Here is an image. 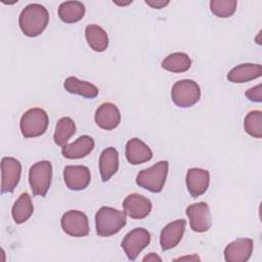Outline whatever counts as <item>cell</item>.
Wrapping results in <instances>:
<instances>
[{"label":"cell","mask_w":262,"mask_h":262,"mask_svg":"<svg viewBox=\"0 0 262 262\" xmlns=\"http://www.w3.org/2000/svg\"><path fill=\"white\" fill-rule=\"evenodd\" d=\"M49 13L47 9L38 3L26 6L18 17V25L21 32L28 37L39 36L47 27Z\"/></svg>","instance_id":"1"},{"label":"cell","mask_w":262,"mask_h":262,"mask_svg":"<svg viewBox=\"0 0 262 262\" xmlns=\"http://www.w3.org/2000/svg\"><path fill=\"white\" fill-rule=\"evenodd\" d=\"M126 224L125 212L111 207H101L95 215L96 233L100 236H111L118 233Z\"/></svg>","instance_id":"2"},{"label":"cell","mask_w":262,"mask_h":262,"mask_svg":"<svg viewBox=\"0 0 262 262\" xmlns=\"http://www.w3.org/2000/svg\"><path fill=\"white\" fill-rule=\"evenodd\" d=\"M169 163L160 161L154 166L141 170L136 176V184L151 192L162 191L168 174Z\"/></svg>","instance_id":"3"},{"label":"cell","mask_w":262,"mask_h":262,"mask_svg":"<svg viewBox=\"0 0 262 262\" xmlns=\"http://www.w3.org/2000/svg\"><path fill=\"white\" fill-rule=\"evenodd\" d=\"M49 119L47 113L39 107L30 108L20 119L19 128L24 137L32 138L45 133L48 127Z\"/></svg>","instance_id":"4"},{"label":"cell","mask_w":262,"mask_h":262,"mask_svg":"<svg viewBox=\"0 0 262 262\" xmlns=\"http://www.w3.org/2000/svg\"><path fill=\"white\" fill-rule=\"evenodd\" d=\"M52 177V166L49 161L35 163L29 171V182L34 195L45 196Z\"/></svg>","instance_id":"5"},{"label":"cell","mask_w":262,"mask_h":262,"mask_svg":"<svg viewBox=\"0 0 262 262\" xmlns=\"http://www.w3.org/2000/svg\"><path fill=\"white\" fill-rule=\"evenodd\" d=\"M173 102L179 107H190L201 98V89L193 80L177 81L171 90Z\"/></svg>","instance_id":"6"},{"label":"cell","mask_w":262,"mask_h":262,"mask_svg":"<svg viewBox=\"0 0 262 262\" xmlns=\"http://www.w3.org/2000/svg\"><path fill=\"white\" fill-rule=\"evenodd\" d=\"M150 242V233L142 227H137L129 231L122 241V249L128 259L134 261L139 253L148 246Z\"/></svg>","instance_id":"7"},{"label":"cell","mask_w":262,"mask_h":262,"mask_svg":"<svg viewBox=\"0 0 262 262\" xmlns=\"http://www.w3.org/2000/svg\"><path fill=\"white\" fill-rule=\"evenodd\" d=\"M62 230L74 237L86 236L89 233V222L85 213L78 210L66 212L60 220Z\"/></svg>","instance_id":"8"},{"label":"cell","mask_w":262,"mask_h":262,"mask_svg":"<svg viewBox=\"0 0 262 262\" xmlns=\"http://www.w3.org/2000/svg\"><path fill=\"white\" fill-rule=\"evenodd\" d=\"M21 172L20 163L10 157H5L1 161V191L11 192L18 184Z\"/></svg>","instance_id":"9"},{"label":"cell","mask_w":262,"mask_h":262,"mask_svg":"<svg viewBox=\"0 0 262 262\" xmlns=\"http://www.w3.org/2000/svg\"><path fill=\"white\" fill-rule=\"evenodd\" d=\"M190 228L195 232L208 231L211 227V213L207 203L200 202L188 206L185 210Z\"/></svg>","instance_id":"10"},{"label":"cell","mask_w":262,"mask_h":262,"mask_svg":"<svg viewBox=\"0 0 262 262\" xmlns=\"http://www.w3.org/2000/svg\"><path fill=\"white\" fill-rule=\"evenodd\" d=\"M122 206L125 214L133 219H143L151 211L150 201L139 193H131L127 195L123 201Z\"/></svg>","instance_id":"11"},{"label":"cell","mask_w":262,"mask_h":262,"mask_svg":"<svg viewBox=\"0 0 262 262\" xmlns=\"http://www.w3.org/2000/svg\"><path fill=\"white\" fill-rule=\"evenodd\" d=\"M90 170L86 166H67L63 169V180L72 190H82L90 183Z\"/></svg>","instance_id":"12"},{"label":"cell","mask_w":262,"mask_h":262,"mask_svg":"<svg viewBox=\"0 0 262 262\" xmlns=\"http://www.w3.org/2000/svg\"><path fill=\"white\" fill-rule=\"evenodd\" d=\"M253 252V241L251 238H237L228 244L224 249L226 262H246Z\"/></svg>","instance_id":"13"},{"label":"cell","mask_w":262,"mask_h":262,"mask_svg":"<svg viewBox=\"0 0 262 262\" xmlns=\"http://www.w3.org/2000/svg\"><path fill=\"white\" fill-rule=\"evenodd\" d=\"M186 187L192 198H198L206 192L210 182V174L201 168L188 169L185 177Z\"/></svg>","instance_id":"14"},{"label":"cell","mask_w":262,"mask_h":262,"mask_svg":"<svg viewBox=\"0 0 262 262\" xmlns=\"http://www.w3.org/2000/svg\"><path fill=\"white\" fill-rule=\"evenodd\" d=\"M95 123L104 130H113L121 122V114L116 104L104 102L98 106L95 112Z\"/></svg>","instance_id":"15"},{"label":"cell","mask_w":262,"mask_h":262,"mask_svg":"<svg viewBox=\"0 0 262 262\" xmlns=\"http://www.w3.org/2000/svg\"><path fill=\"white\" fill-rule=\"evenodd\" d=\"M186 221L184 219H178L167 224L161 231L160 245L164 251L170 250L176 247L184 233Z\"/></svg>","instance_id":"16"},{"label":"cell","mask_w":262,"mask_h":262,"mask_svg":"<svg viewBox=\"0 0 262 262\" xmlns=\"http://www.w3.org/2000/svg\"><path fill=\"white\" fill-rule=\"evenodd\" d=\"M126 159L132 165L148 162L152 158L151 149L140 139L132 138L126 144Z\"/></svg>","instance_id":"17"},{"label":"cell","mask_w":262,"mask_h":262,"mask_svg":"<svg viewBox=\"0 0 262 262\" xmlns=\"http://www.w3.org/2000/svg\"><path fill=\"white\" fill-rule=\"evenodd\" d=\"M94 140L89 135H82L76 141L66 144L61 148V154L67 159H81L88 156L94 148Z\"/></svg>","instance_id":"18"},{"label":"cell","mask_w":262,"mask_h":262,"mask_svg":"<svg viewBox=\"0 0 262 262\" xmlns=\"http://www.w3.org/2000/svg\"><path fill=\"white\" fill-rule=\"evenodd\" d=\"M119 168V154L113 147H106L102 150L99 157V172L103 182H106L118 171Z\"/></svg>","instance_id":"19"},{"label":"cell","mask_w":262,"mask_h":262,"mask_svg":"<svg viewBox=\"0 0 262 262\" xmlns=\"http://www.w3.org/2000/svg\"><path fill=\"white\" fill-rule=\"evenodd\" d=\"M262 75V66L259 63H243L234 67L227 75L232 83H246Z\"/></svg>","instance_id":"20"},{"label":"cell","mask_w":262,"mask_h":262,"mask_svg":"<svg viewBox=\"0 0 262 262\" xmlns=\"http://www.w3.org/2000/svg\"><path fill=\"white\" fill-rule=\"evenodd\" d=\"M85 37L88 45L96 52H102L108 46L106 32L97 25H88L85 29Z\"/></svg>","instance_id":"21"},{"label":"cell","mask_w":262,"mask_h":262,"mask_svg":"<svg viewBox=\"0 0 262 262\" xmlns=\"http://www.w3.org/2000/svg\"><path fill=\"white\" fill-rule=\"evenodd\" d=\"M64 89L73 94H78L86 98H94L98 95V88L86 81H81L76 77H69L63 83Z\"/></svg>","instance_id":"22"},{"label":"cell","mask_w":262,"mask_h":262,"mask_svg":"<svg viewBox=\"0 0 262 262\" xmlns=\"http://www.w3.org/2000/svg\"><path fill=\"white\" fill-rule=\"evenodd\" d=\"M85 14V6L79 1L62 2L58 7L59 18L67 24L77 23L83 18Z\"/></svg>","instance_id":"23"},{"label":"cell","mask_w":262,"mask_h":262,"mask_svg":"<svg viewBox=\"0 0 262 262\" xmlns=\"http://www.w3.org/2000/svg\"><path fill=\"white\" fill-rule=\"evenodd\" d=\"M34 207L31 196L28 192H23L14 202L11 210L12 218L15 223L20 224L26 222L33 214Z\"/></svg>","instance_id":"24"},{"label":"cell","mask_w":262,"mask_h":262,"mask_svg":"<svg viewBox=\"0 0 262 262\" xmlns=\"http://www.w3.org/2000/svg\"><path fill=\"white\" fill-rule=\"evenodd\" d=\"M190 66V57L184 52H174L162 61V68L172 73L186 72Z\"/></svg>","instance_id":"25"},{"label":"cell","mask_w":262,"mask_h":262,"mask_svg":"<svg viewBox=\"0 0 262 262\" xmlns=\"http://www.w3.org/2000/svg\"><path fill=\"white\" fill-rule=\"evenodd\" d=\"M75 132H76V125L71 118L63 117L59 119L55 126V131L53 135L55 144L59 146L66 145L69 139L75 134Z\"/></svg>","instance_id":"26"},{"label":"cell","mask_w":262,"mask_h":262,"mask_svg":"<svg viewBox=\"0 0 262 262\" xmlns=\"http://www.w3.org/2000/svg\"><path fill=\"white\" fill-rule=\"evenodd\" d=\"M245 131L256 138L262 137V112L261 111H252L250 112L244 122Z\"/></svg>","instance_id":"27"},{"label":"cell","mask_w":262,"mask_h":262,"mask_svg":"<svg viewBox=\"0 0 262 262\" xmlns=\"http://www.w3.org/2000/svg\"><path fill=\"white\" fill-rule=\"evenodd\" d=\"M235 0H212L210 2V9L213 14L218 17H229L236 9Z\"/></svg>","instance_id":"28"},{"label":"cell","mask_w":262,"mask_h":262,"mask_svg":"<svg viewBox=\"0 0 262 262\" xmlns=\"http://www.w3.org/2000/svg\"><path fill=\"white\" fill-rule=\"evenodd\" d=\"M245 95L251 101L261 102L262 101V88H261V84H258L257 86L250 88L248 91H246Z\"/></svg>","instance_id":"29"},{"label":"cell","mask_w":262,"mask_h":262,"mask_svg":"<svg viewBox=\"0 0 262 262\" xmlns=\"http://www.w3.org/2000/svg\"><path fill=\"white\" fill-rule=\"evenodd\" d=\"M145 3L149 5L152 8L161 9L169 4V1H163V0H145Z\"/></svg>","instance_id":"30"},{"label":"cell","mask_w":262,"mask_h":262,"mask_svg":"<svg viewBox=\"0 0 262 262\" xmlns=\"http://www.w3.org/2000/svg\"><path fill=\"white\" fill-rule=\"evenodd\" d=\"M156 260H158V261H161L162 259L158 256V255H156L155 253H150L149 255H147V256H145L143 259H142V261H156Z\"/></svg>","instance_id":"31"},{"label":"cell","mask_w":262,"mask_h":262,"mask_svg":"<svg viewBox=\"0 0 262 262\" xmlns=\"http://www.w3.org/2000/svg\"><path fill=\"white\" fill-rule=\"evenodd\" d=\"M200 260L198 256H192V257H182V258H178L176 260Z\"/></svg>","instance_id":"32"}]
</instances>
